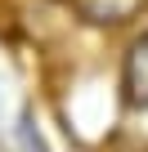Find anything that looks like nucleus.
<instances>
[{
	"label": "nucleus",
	"mask_w": 148,
	"mask_h": 152,
	"mask_svg": "<svg viewBox=\"0 0 148 152\" xmlns=\"http://www.w3.org/2000/svg\"><path fill=\"white\" fill-rule=\"evenodd\" d=\"M121 94L130 107H148V31L126 49V63H121Z\"/></svg>",
	"instance_id": "1"
},
{
	"label": "nucleus",
	"mask_w": 148,
	"mask_h": 152,
	"mask_svg": "<svg viewBox=\"0 0 148 152\" xmlns=\"http://www.w3.org/2000/svg\"><path fill=\"white\" fill-rule=\"evenodd\" d=\"M72 5H77V14L85 23H94V27H121V23H130V18L144 14L148 0H72Z\"/></svg>",
	"instance_id": "2"
}]
</instances>
